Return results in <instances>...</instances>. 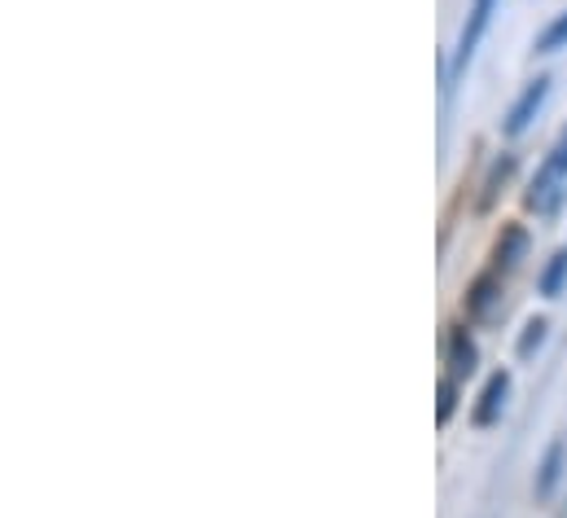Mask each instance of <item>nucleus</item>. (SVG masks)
<instances>
[{"label": "nucleus", "mask_w": 567, "mask_h": 518, "mask_svg": "<svg viewBox=\"0 0 567 518\" xmlns=\"http://www.w3.org/2000/svg\"><path fill=\"white\" fill-rule=\"evenodd\" d=\"M524 247H528L524 229H506V234H502V242H497V268H515L519 256H524Z\"/></svg>", "instance_id": "8"}, {"label": "nucleus", "mask_w": 567, "mask_h": 518, "mask_svg": "<svg viewBox=\"0 0 567 518\" xmlns=\"http://www.w3.org/2000/svg\"><path fill=\"white\" fill-rule=\"evenodd\" d=\"M493 299H497V272L475 277V286L466 290V317H488L493 312Z\"/></svg>", "instance_id": "6"}, {"label": "nucleus", "mask_w": 567, "mask_h": 518, "mask_svg": "<svg viewBox=\"0 0 567 518\" xmlns=\"http://www.w3.org/2000/svg\"><path fill=\"white\" fill-rule=\"evenodd\" d=\"M559 198H564V189H559V176H555L550 167H542V176L533 180L528 207H533V211H555V207H559Z\"/></svg>", "instance_id": "5"}, {"label": "nucleus", "mask_w": 567, "mask_h": 518, "mask_svg": "<svg viewBox=\"0 0 567 518\" xmlns=\"http://www.w3.org/2000/svg\"><path fill=\"white\" fill-rule=\"evenodd\" d=\"M515 172V158H502L493 172H488V185H484V198H480V207H493V198H497V189L506 185V176Z\"/></svg>", "instance_id": "11"}, {"label": "nucleus", "mask_w": 567, "mask_h": 518, "mask_svg": "<svg viewBox=\"0 0 567 518\" xmlns=\"http://www.w3.org/2000/svg\"><path fill=\"white\" fill-rule=\"evenodd\" d=\"M542 339H546V321H528V330L519 339V356H533V348H542Z\"/></svg>", "instance_id": "13"}, {"label": "nucleus", "mask_w": 567, "mask_h": 518, "mask_svg": "<svg viewBox=\"0 0 567 518\" xmlns=\"http://www.w3.org/2000/svg\"><path fill=\"white\" fill-rule=\"evenodd\" d=\"M453 408H457V387L444 379V383H440V404H435V422L444 426V422L453 417Z\"/></svg>", "instance_id": "12"}, {"label": "nucleus", "mask_w": 567, "mask_h": 518, "mask_svg": "<svg viewBox=\"0 0 567 518\" xmlns=\"http://www.w3.org/2000/svg\"><path fill=\"white\" fill-rule=\"evenodd\" d=\"M506 395H511V379H506V374H493L484 395H480V404H475V426H493V422L502 417Z\"/></svg>", "instance_id": "4"}, {"label": "nucleus", "mask_w": 567, "mask_h": 518, "mask_svg": "<svg viewBox=\"0 0 567 518\" xmlns=\"http://www.w3.org/2000/svg\"><path fill=\"white\" fill-rule=\"evenodd\" d=\"M546 93H550V80H533V84L524 89V97H519V102L511 106V115H506V132H511V136H519V132L537 120V111H542Z\"/></svg>", "instance_id": "3"}, {"label": "nucleus", "mask_w": 567, "mask_h": 518, "mask_svg": "<svg viewBox=\"0 0 567 518\" xmlns=\"http://www.w3.org/2000/svg\"><path fill=\"white\" fill-rule=\"evenodd\" d=\"M564 466H567V444L564 439H555V444L546 448L542 466H537V479H533L537 501H550V497H555V488H559V479H564Z\"/></svg>", "instance_id": "2"}, {"label": "nucleus", "mask_w": 567, "mask_h": 518, "mask_svg": "<svg viewBox=\"0 0 567 518\" xmlns=\"http://www.w3.org/2000/svg\"><path fill=\"white\" fill-rule=\"evenodd\" d=\"M546 167H550V172H555L559 180H564V176H567V136H564V141H559V145H555V154L546 158Z\"/></svg>", "instance_id": "14"}, {"label": "nucleus", "mask_w": 567, "mask_h": 518, "mask_svg": "<svg viewBox=\"0 0 567 518\" xmlns=\"http://www.w3.org/2000/svg\"><path fill=\"white\" fill-rule=\"evenodd\" d=\"M475 361H480V352H475L471 334H466V330H453V334H449V365H453V374H471Z\"/></svg>", "instance_id": "7"}, {"label": "nucleus", "mask_w": 567, "mask_h": 518, "mask_svg": "<svg viewBox=\"0 0 567 518\" xmlns=\"http://www.w3.org/2000/svg\"><path fill=\"white\" fill-rule=\"evenodd\" d=\"M564 44H567V13H559V18L537 35V49H542V53H555V49H564Z\"/></svg>", "instance_id": "10"}, {"label": "nucleus", "mask_w": 567, "mask_h": 518, "mask_svg": "<svg viewBox=\"0 0 567 518\" xmlns=\"http://www.w3.org/2000/svg\"><path fill=\"white\" fill-rule=\"evenodd\" d=\"M493 9H497V0H475L471 4V18H466V27H462V40H457V71L471 62V53H475V44L484 40V31H488V18H493Z\"/></svg>", "instance_id": "1"}, {"label": "nucleus", "mask_w": 567, "mask_h": 518, "mask_svg": "<svg viewBox=\"0 0 567 518\" xmlns=\"http://www.w3.org/2000/svg\"><path fill=\"white\" fill-rule=\"evenodd\" d=\"M564 281H567V251H559V256L550 259V268L542 272V294H550V299H555V294L564 290Z\"/></svg>", "instance_id": "9"}]
</instances>
